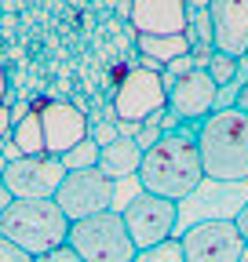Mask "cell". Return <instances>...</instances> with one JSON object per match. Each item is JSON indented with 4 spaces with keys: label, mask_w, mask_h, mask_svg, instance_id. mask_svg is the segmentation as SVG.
<instances>
[{
    "label": "cell",
    "mask_w": 248,
    "mask_h": 262,
    "mask_svg": "<svg viewBox=\"0 0 248 262\" xmlns=\"http://www.w3.org/2000/svg\"><path fill=\"white\" fill-rule=\"evenodd\" d=\"M88 139L102 149V146H110L113 139H120V131H117V124H113V120H102V124H95V127H88Z\"/></svg>",
    "instance_id": "cell-21"
},
{
    "label": "cell",
    "mask_w": 248,
    "mask_h": 262,
    "mask_svg": "<svg viewBox=\"0 0 248 262\" xmlns=\"http://www.w3.org/2000/svg\"><path fill=\"white\" fill-rule=\"evenodd\" d=\"M237 73H241V58L223 55V51H215V55L208 58V77L215 80V88H226V84H234V80H237Z\"/></svg>",
    "instance_id": "cell-18"
},
{
    "label": "cell",
    "mask_w": 248,
    "mask_h": 262,
    "mask_svg": "<svg viewBox=\"0 0 248 262\" xmlns=\"http://www.w3.org/2000/svg\"><path fill=\"white\" fill-rule=\"evenodd\" d=\"M11 146L18 157H48L44 153V127H40V113L29 106V113L11 127Z\"/></svg>",
    "instance_id": "cell-16"
},
{
    "label": "cell",
    "mask_w": 248,
    "mask_h": 262,
    "mask_svg": "<svg viewBox=\"0 0 248 262\" xmlns=\"http://www.w3.org/2000/svg\"><path fill=\"white\" fill-rule=\"evenodd\" d=\"M135 48L142 51V70H164V66L179 55H190V40L186 33H175V37H142L135 33Z\"/></svg>",
    "instance_id": "cell-15"
},
{
    "label": "cell",
    "mask_w": 248,
    "mask_h": 262,
    "mask_svg": "<svg viewBox=\"0 0 248 262\" xmlns=\"http://www.w3.org/2000/svg\"><path fill=\"white\" fill-rule=\"evenodd\" d=\"M8 102V73H4V66H0V106Z\"/></svg>",
    "instance_id": "cell-29"
},
{
    "label": "cell",
    "mask_w": 248,
    "mask_h": 262,
    "mask_svg": "<svg viewBox=\"0 0 248 262\" xmlns=\"http://www.w3.org/2000/svg\"><path fill=\"white\" fill-rule=\"evenodd\" d=\"M124 229L135 244V251L153 248L168 237H175V222H179V204L164 201V196H153V193H139L135 201L120 211Z\"/></svg>",
    "instance_id": "cell-8"
},
{
    "label": "cell",
    "mask_w": 248,
    "mask_h": 262,
    "mask_svg": "<svg viewBox=\"0 0 248 262\" xmlns=\"http://www.w3.org/2000/svg\"><path fill=\"white\" fill-rule=\"evenodd\" d=\"M215 102H219V88L208 77V70H190L168 88V110L179 113L182 124H201L215 113Z\"/></svg>",
    "instance_id": "cell-11"
},
{
    "label": "cell",
    "mask_w": 248,
    "mask_h": 262,
    "mask_svg": "<svg viewBox=\"0 0 248 262\" xmlns=\"http://www.w3.org/2000/svg\"><path fill=\"white\" fill-rule=\"evenodd\" d=\"M58 160H62V168H66V171H84V168H95V164H99V146L91 142V139H84V142H77L70 153H62Z\"/></svg>",
    "instance_id": "cell-17"
},
{
    "label": "cell",
    "mask_w": 248,
    "mask_h": 262,
    "mask_svg": "<svg viewBox=\"0 0 248 262\" xmlns=\"http://www.w3.org/2000/svg\"><path fill=\"white\" fill-rule=\"evenodd\" d=\"M128 22L142 37H175V33H186L190 11L182 0H132Z\"/></svg>",
    "instance_id": "cell-13"
},
{
    "label": "cell",
    "mask_w": 248,
    "mask_h": 262,
    "mask_svg": "<svg viewBox=\"0 0 248 262\" xmlns=\"http://www.w3.org/2000/svg\"><path fill=\"white\" fill-rule=\"evenodd\" d=\"M182 4H186V11H208L212 0H182Z\"/></svg>",
    "instance_id": "cell-28"
},
{
    "label": "cell",
    "mask_w": 248,
    "mask_h": 262,
    "mask_svg": "<svg viewBox=\"0 0 248 262\" xmlns=\"http://www.w3.org/2000/svg\"><path fill=\"white\" fill-rule=\"evenodd\" d=\"M33 110L40 113L44 153L48 157H62V153H70L77 142L88 139V117H84V110H77L70 102H51V98L33 102Z\"/></svg>",
    "instance_id": "cell-10"
},
{
    "label": "cell",
    "mask_w": 248,
    "mask_h": 262,
    "mask_svg": "<svg viewBox=\"0 0 248 262\" xmlns=\"http://www.w3.org/2000/svg\"><path fill=\"white\" fill-rule=\"evenodd\" d=\"M135 262H186V258H182L179 237H168V241L153 244V248H142V251L135 255Z\"/></svg>",
    "instance_id": "cell-19"
},
{
    "label": "cell",
    "mask_w": 248,
    "mask_h": 262,
    "mask_svg": "<svg viewBox=\"0 0 248 262\" xmlns=\"http://www.w3.org/2000/svg\"><path fill=\"white\" fill-rule=\"evenodd\" d=\"M179 244L186 262H241L248 248L237 233L234 219H201L182 229Z\"/></svg>",
    "instance_id": "cell-5"
},
{
    "label": "cell",
    "mask_w": 248,
    "mask_h": 262,
    "mask_svg": "<svg viewBox=\"0 0 248 262\" xmlns=\"http://www.w3.org/2000/svg\"><path fill=\"white\" fill-rule=\"evenodd\" d=\"M208 22H212V48L215 51L248 58V0H212Z\"/></svg>",
    "instance_id": "cell-12"
},
{
    "label": "cell",
    "mask_w": 248,
    "mask_h": 262,
    "mask_svg": "<svg viewBox=\"0 0 248 262\" xmlns=\"http://www.w3.org/2000/svg\"><path fill=\"white\" fill-rule=\"evenodd\" d=\"M11 127H15V124H11V106L4 102V106H0V142L11 139Z\"/></svg>",
    "instance_id": "cell-24"
},
{
    "label": "cell",
    "mask_w": 248,
    "mask_h": 262,
    "mask_svg": "<svg viewBox=\"0 0 248 262\" xmlns=\"http://www.w3.org/2000/svg\"><path fill=\"white\" fill-rule=\"evenodd\" d=\"M4 168H8V157L0 153V179H4Z\"/></svg>",
    "instance_id": "cell-30"
},
{
    "label": "cell",
    "mask_w": 248,
    "mask_h": 262,
    "mask_svg": "<svg viewBox=\"0 0 248 262\" xmlns=\"http://www.w3.org/2000/svg\"><path fill=\"white\" fill-rule=\"evenodd\" d=\"M0 237H8L29 255H44L70 237V219L55 201H11L0 215Z\"/></svg>",
    "instance_id": "cell-3"
},
{
    "label": "cell",
    "mask_w": 248,
    "mask_h": 262,
    "mask_svg": "<svg viewBox=\"0 0 248 262\" xmlns=\"http://www.w3.org/2000/svg\"><path fill=\"white\" fill-rule=\"evenodd\" d=\"M66 244L84 258V262H135V244L124 229L120 211H99L91 219L70 222V237Z\"/></svg>",
    "instance_id": "cell-4"
},
{
    "label": "cell",
    "mask_w": 248,
    "mask_h": 262,
    "mask_svg": "<svg viewBox=\"0 0 248 262\" xmlns=\"http://www.w3.org/2000/svg\"><path fill=\"white\" fill-rule=\"evenodd\" d=\"M135 142H139V149L146 153L150 146H157L161 139H164V131H161V120H157V113H153V117H146L142 124H139V135H132Z\"/></svg>",
    "instance_id": "cell-20"
},
{
    "label": "cell",
    "mask_w": 248,
    "mask_h": 262,
    "mask_svg": "<svg viewBox=\"0 0 248 262\" xmlns=\"http://www.w3.org/2000/svg\"><path fill=\"white\" fill-rule=\"evenodd\" d=\"M11 201H15V196L8 193V186H4V179H0V215H4V211H8V204H11Z\"/></svg>",
    "instance_id": "cell-27"
},
{
    "label": "cell",
    "mask_w": 248,
    "mask_h": 262,
    "mask_svg": "<svg viewBox=\"0 0 248 262\" xmlns=\"http://www.w3.org/2000/svg\"><path fill=\"white\" fill-rule=\"evenodd\" d=\"M66 179L58 157H15L4 168V186L15 201H51Z\"/></svg>",
    "instance_id": "cell-9"
},
{
    "label": "cell",
    "mask_w": 248,
    "mask_h": 262,
    "mask_svg": "<svg viewBox=\"0 0 248 262\" xmlns=\"http://www.w3.org/2000/svg\"><path fill=\"white\" fill-rule=\"evenodd\" d=\"M194 127H179V131L164 135L157 146H150L142 153V160H139L142 193H153V196H164V201L182 204L186 196L204 182V168H201Z\"/></svg>",
    "instance_id": "cell-1"
},
{
    "label": "cell",
    "mask_w": 248,
    "mask_h": 262,
    "mask_svg": "<svg viewBox=\"0 0 248 262\" xmlns=\"http://www.w3.org/2000/svg\"><path fill=\"white\" fill-rule=\"evenodd\" d=\"M197 153L204 179L212 182H248V113L215 110L197 127Z\"/></svg>",
    "instance_id": "cell-2"
},
{
    "label": "cell",
    "mask_w": 248,
    "mask_h": 262,
    "mask_svg": "<svg viewBox=\"0 0 248 262\" xmlns=\"http://www.w3.org/2000/svg\"><path fill=\"white\" fill-rule=\"evenodd\" d=\"M234 110H241V113H248V80L237 88V98H234Z\"/></svg>",
    "instance_id": "cell-26"
},
{
    "label": "cell",
    "mask_w": 248,
    "mask_h": 262,
    "mask_svg": "<svg viewBox=\"0 0 248 262\" xmlns=\"http://www.w3.org/2000/svg\"><path fill=\"white\" fill-rule=\"evenodd\" d=\"M51 201L62 208L70 222H80V219H91L99 211H110L113 204V182L99 171V168H84V171H66L62 186L55 189Z\"/></svg>",
    "instance_id": "cell-7"
},
{
    "label": "cell",
    "mask_w": 248,
    "mask_h": 262,
    "mask_svg": "<svg viewBox=\"0 0 248 262\" xmlns=\"http://www.w3.org/2000/svg\"><path fill=\"white\" fill-rule=\"evenodd\" d=\"M33 262H84L70 244H58V248H51V251H44V255H37Z\"/></svg>",
    "instance_id": "cell-22"
},
{
    "label": "cell",
    "mask_w": 248,
    "mask_h": 262,
    "mask_svg": "<svg viewBox=\"0 0 248 262\" xmlns=\"http://www.w3.org/2000/svg\"><path fill=\"white\" fill-rule=\"evenodd\" d=\"M139 160H142L139 142H135L132 135H120V139H113L110 146L99 149V164H95V168H99L110 182H117V179L139 175Z\"/></svg>",
    "instance_id": "cell-14"
},
{
    "label": "cell",
    "mask_w": 248,
    "mask_h": 262,
    "mask_svg": "<svg viewBox=\"0 0 248 262\" xmlns=\"http://www.w3.org/2000/svg\"><path fill=\"white\" fill-rule=\"evenodd\" d=\"M0 262H33V255L22 251L18 244H11L8 237H0Z\"/></svg>",
    "instance_id": "cell-23"
},
{
    "label": "cell",
    "mask_w": 248,
    "mask_h": 262,
    "mask_svg": "<svg viewBox=\"0 0 248 262\" xmlns=\"http://www.w3.org/2000/svg\"><path fill=\"white\" fill-rule=\"evenodd\" d=\"M234 226H237V233H241V241L248 244V201L241 204V211L234 215Z\"/></svg>",
    "instance_id": "cell-25"
},
{
    "label": "cell",
    "mask_w": 248,
    "mask_h": 262,
    "mask_svg": "<svg viewBox=\"0 0 248 262\" xmlns=\"http://www.w3.org/2000/svg\"><path fill=\"white\" fill-rule=\"evenodd\" d=\"M164 106H168V88L157 70L135 66V70L124 73V80L113 91V117L120 124H142L146 117H153Z\"/></svg>",
    "instance_id": "cell-6"
}]
</instances>
